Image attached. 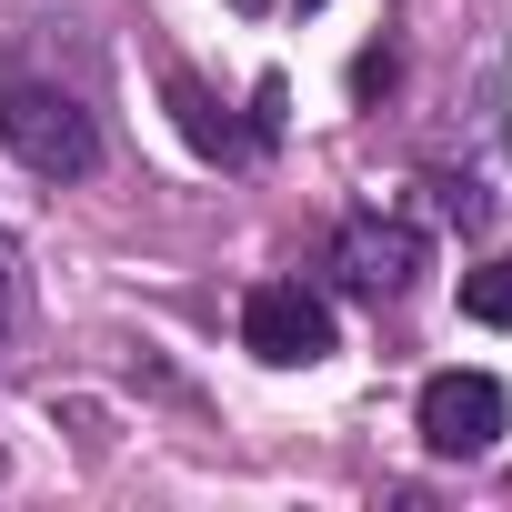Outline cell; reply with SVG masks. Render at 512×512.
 <instances>
[{
	"mask_svg": "<svg viewBox=\"0 0 512 512\" xmlns=\"http://www.w3.org/2000/svg\"><path fill=\"white\" fill-rule=\"evenodd\" d=\"M0 151L41 181H91L101 171V121L61 91V81H21L0 71Z\"/></svg>",
	"mask_w": 512,
	"mask_h": 512,
	"instance_id": "6da1fadb",
	"label": "cell"
},
{
	"mask_svg": "<svg viewBox=\"0 0 512 512\" xmlns=\"http://www.w3.org/2000/svg\"><path fill=\"white\" fill-rule=\"evenodd\" d=\"M241 352L272 362V372L332 362V302L302 292V282H251V302H241Z\"/></svg>",
	"mask_w": 512,
	"mask_h": 512,
	"instance_id": "7a4b0ae2",
	"label": "cell"
},
{
	"mask_svg": "<svg viewBox=\"0 0 512 512\" xmlns=\"http://www.w3.org/2000/svg\"><path fill=\"white\" fill-rule=\"evenodd\" d=\"M412 422H422V452H442V462H482V452L502 442V422H512V392H502L492 372H432Z\"/></svg>",
	"mask_w": 512,
	"mask_h": 512,
	"instance_id": "3957f363",
	"label": "cell"
},
{
	"mask_svg": "<svg viewBox=\"0 0 512 512\" xmlns=\"http://www.w3.org/2000/svg\"><path fill=\"white\" fill-rule=\"evenodd\" d=\"M332 282H342L352 302H402V292L422 282V231L392 221V211H352V221L332 231Z\"/></svg>",
	"mask_w": 512,
	"mask_h": 512,
	"instance_id": "277c9868",
	"label": "cell"
},
{
	"mask_svg": "<svg viewBox=\"0 0 512 512\" xmlns=\"http://www.w3.org/2000/svg\"><path fill=\"white\" fill-rule=\"evenodd\" d=\"M161 101H171L181 141H191L201 161H221V171H241V161H262V151H272V131H262V121H231V111H221L191 71H171V81H161Z\"/></svg>",
	"mask_w": 512,
	"mask_h": 512,
	"instance_id": "5b68a950",
	"label": "cell"
},
{
	"mask_svg": "<svg viewBox=\"0 0 512 512\" xmlns=\"http://www.w3.org/2000/svg\"><path fill=\"white\" fill-rule=\"evenodd\" d=\"M462 312L492 322V332H512V251H492L482 272H462Z\"/></svg>",
	"mask_w": 512,
	"mask_h": 512,
	"instance_id": "8992f818",
	"label": "cell"
},
{
	"mask_svg": "<svg viewBox=\"0 0 512 512\" xmlns=\"http://www.w3.org/2000/svg\"><path fill=\"white\" fill-rule=\"evenodd\" d=\"M11 322H21V251H11V231H0V342H11Z\"/></svg>",
	"mask_w": 512,
	"mask_h": 512,
	"instance_id": "52a82bcc",
	"label": "cell"
},
{
	"mask_svg": "<svg viewBox=\"0 0 512 512\" xmlns=\"http://www.w3.org/2000/svg\"><path fill=\"white\" fill-rule=\"evenodd\" d=\"M292 11H322V0H292Z\"/></svg>",
	"mask_w": 512,
	"mask_h": 512,
	"instance_id": "ba28073f",
	"label": "cell"
}]
</instances>
